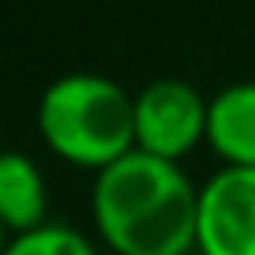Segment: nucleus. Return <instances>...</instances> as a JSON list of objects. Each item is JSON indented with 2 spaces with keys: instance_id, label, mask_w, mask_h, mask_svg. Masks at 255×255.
<instances>
[{
  "instance_id": "obj_4",
  "label": "nucleus",
  "mask_w": 255,
  "mask_h": 255,
  "mask_svg": "<svg viewBox=\"0 0 255 255\" xmlns=\"http://www.w3.org/2000/svg\"><path fill=\"white\" fill-rule=\"evenodd\" d=\"M203 255H255V165H222L199 184Z\"/></svg>"
},
{
  "instance_id": "obj_3",
  "label": "nucleus",
  "mask_w": 255,
  "mask_h": 255,
  "mask_svg": "<svg viewBox=\"0 0 255 255\" xmlns=\"http://www.w3.org/2000/svg\"><path fill=\"white\" fill-rule=\"evenodd\" d=\"M210 98L188 79H154L135 90V150L180 161L191 146L207 139Z\"/></svg>"
},
{
  "instance_id": "obj_6",
  "label": "nucleus",
  "mask_w": 255,
  "mask_h": 255,
  "mask_svg": "<svg viewBox=\"0 0 255 255\" xmlns=\"http://www.w3.org/2000/svg\"><path fill=\"white\" fill-rule=\"evenodd\" d=\"M49 191L41 180V169L23 150H8L0 158V218L11 233H30L45 225Z\"/></svg>"
},
{
  "instance_id": "obj_7",
  "label": "nucleus",
  "mask_w": 255,
  "mask_h": 255,
  "mask_svg": "<svg viewBox=\"0 0 255 255\" xmlns=\"http://www.w3.org/2000/svg\"><path fill=\"white\" fill-rule=\"evenodd\" d=\"M4 255H98L87 233L64 222H45L30 233H19L8 240Z\"/></svg>"
},
{
  "instance_id": "obj_1",
  "label": "nucleus",
  "mask_w": 255,
  "mask_h": 255,
  "mask_svg": "<svg viewBox=\"0 0 255 255\" xmlns=\"http://www.w3.org/2000/svg\"><path fill=\"white\" fill-rule=\"evenodd\" d=\"M90 214L117 255H188L199 240V188L180 161L131 150L94 176Z\"/></svg>"
},
{
  "instance_id": "obj_5",
  "label": "nucleus",
  "mask_w": 255,
  "mask_h": 255,
  "mask_svg": "<svg viewBox=\"0 0 255 255\" xmlns=\"http://www.w3.org/2000/svg\"><path fill=\"white\" fill-rule=\"evenodd\" d=\"M207 143L225 165H255V79L229 83L210 98Z\"/></svg>"
},
{
  "instance_id": "obj_2",
  "label": "nucleus",
  "mask_w": 255,
  "mask_h": 255,
  "mask_svg": "<svg viewBox=\"0 0 255 255\" xmlns=\"http://www.w3.org/2000/svg\"><path fill=\"white\" fill-rule=\"evenodd\" d=\"M38 131L56 158L102 173L135 150V94L98 72L56 75L38 98Z\"/></svg>"
}]
</instances>
